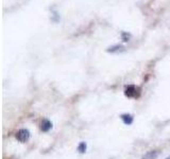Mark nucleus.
Wrapping results in <instances>:
<instances>
[{"instance_id":"2","label":"nucleus","mask_w":170,"mask_h":159,"mask_svg":"<svg viewBox=\"0 0 170 159\" xmlns=\"http://www.w3.org/2000/svg\"><path fill=\"white\" fill-rule=\"evenodd\" d=\"M124 93H126L127 97H129V98H133V97H135L136 95V87L135 86H128L126 88V91H124Z\"/></svg>"},{"instance_id":"1","label":"nucleus","mask_w":170,"mask_h":159,"mask_svg":"<svg viewBox=\"0 0 170 159\" xmlns=\"http://www.w3.org/2000/svg\"><path fill=\"white\" fill-rule=\"evenodd\" d=\"M16 139L19 141V142L23 143L27 142L29 139H30V131L27 129H21L16 133Z\"/></svg>"},{"instance_id":"6","label":"nucleus","mask_w":170,"mask_h":159,"mask_svg":"<svg viewBox=\"0 0 170 159\" xmlns=\"http://www.w3.org/2000/svg\"><path fill=\"white\" fill-rule=\"evenodd\" d=\"M86 148H87V145L85 142H81L80 144L78 145V151L80 152L81 154H84L86 152Z\"/></svg>"},{"instance_id":"5","label":"nucleus","mask_w":170,"mask_h":159,"mask_svg":"<svg viewBox=\"0 0 170 159\" xmlns=\"http://www.w3.org/2000/svg\"><path fill=\"white\" fill-rule=\"evenodd\" d=\"M157 156H159V152L157 151H150L148 153H146L145 156L142 159H156Z\"/></svg>"},{"instance_id":"7","label":"nucleus","mask_w":170,"mask_h":159,"mask_svg":"<svg viewBox=\"0 0 170 159\" xmlns=\"http://www.w3.org/2000/svg\"><path fill=\"white\" fill-rule=\"evenodd\" d=\"M166 159H170V156H168V157H167V158H166Z\"/></svg>"},{"instance_id":"4","label":"nucleus","mask_w":170,"mask_h":159,"mask_svg":"<svg viewBox=\"0 0 170 159\" xmlns=\"http://www.w3.org/2000/svg\"><path fill=\"white\" fill-rule=\"evenodd\" d=\"M51 127H52V123L50 122L49 120H43L42 122V125H41V129H42L43 131H49V129H51Z\"/></svg>"},{"instance_id":"3","label":"nucleus","mask_w":170,"mask_h":159,"mask_svg":"<svg viewBox=\"0 0 170 159\" xmlns=\"http://www.w3.org/2000/svg\"><path fill=\"white\" fill-rule=\"evenodd\" d=\"M121 120L123 121L124 124L130 125V124L133 123V117H132V114H121Z\"/></svg>"}]
</instances>
